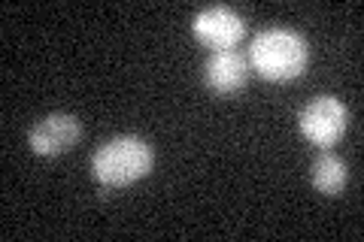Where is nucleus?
<instances>
[{"label":"nucleus","instance_id":"obj_6","mask_svg":"<svg viewBox=\"0 0 364 242\" xmlns=\"http://www.w3.org/2000/svg\"><path fill=\"white\" fill-rule=\"evenodd\" d=\"M203 82L213 94H237L249 82V61L234 49L213 52L203 64Z\"/></svg>","mask_w":364,"mask_h":242},{"label":"nucleus","instance_id":"obj_1","mask_svg":"<svg viewBox=\"0 0 364 242\" xmlns=\"http://www.w3.org/2000/svg\"><path fill=\"white\" fill-rule=\"evenodd\" d=\"M155 155L152 145L143 140V136H112L109 143H104L91 158V172L100 182L104 194H112L116 188L134 185L140 182L146 172L152 170Z\"/></svg>","mask_w":364,"mask_h":242},{"label":"nucleus","instance_id":"obj_4","mask_svg":"<svg viewBox=\"0 0 364 242\" xmlns=\"http://www.w3.org/2000/svg\"><path fill=\"white\" fill-rule=\"evenodd\" d=\"M82 136V124H79L76 115H67V112H52L40 119L37 124L31 128L28 133V145L33 155H43V158H55V155H64L79 143Z\"/></svg>","mask_w":364,"mask_h":242},{"label":"nucleus","instance_id":"obj_7","mask_svg":"<svg viewBox=\"0 0 364 242\" xmlns=\"http://www.w3.org/2000/svg\"><path fill=\"white\" fill-rule=\"evenodd\" d=\"M310 179H313V188L316 191L328 194V197H337V194L346 188V182H349V170H346V164L337 155H331L325 148V152L313 160Z\"/></svg>","mask_w":364,"mask_h":242},{"label":"nucleus","instance_id":"obj_5","mask_svg":"<svg viewBox=\"0 0 364 242\" xmlns=\"http://www.w3.org/2000/svg\"><path fill=\"white\" fill-rule=\"evenodd\" d=\"M191 31H195V37L207 45V49L225 52V49H234V45L243 40L246 25L231 6H207L195 16Z\"/></svg>","mask_w":364,"mask_h":242},{"label":"nucleus","instance_id":"obj_3","mask_svg":"<svg viewBox=\"0 0 364 242\" xmlns=\"http://www.w3.org/2000/svg\"><path fill=\"white\" fill-rule=\"evenodd\" d=\"M301 133L306 143H313L318 148L334 145L346 131L349 112L337 97H316L301 109Z\"/></svg>","mask_w":364,"mask_h":242},{"label":"nucleus","instance_id":"obj_2","mask_svg":"<svg viewBox=\"0 0 364 242\" xmlns=\"http://www.w3.org/2000/svg\"><path fill=\"white\" fill-rule=\"evenodd\" d=\"M306 61H310L306 40L289 28H267L255 33L252 49H249V64L267 82H291L304 73Z\"/></svg>","mask_w":364,"mask_h":242}]
</instances>
